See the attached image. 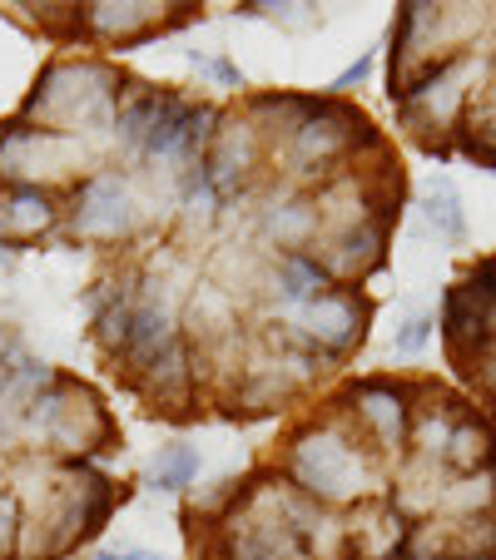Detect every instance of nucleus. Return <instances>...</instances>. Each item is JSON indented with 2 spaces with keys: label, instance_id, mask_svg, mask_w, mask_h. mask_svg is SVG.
Here are the masks:
<instances>
[{
  "label": "nucleus",
  "instance_id": "1",
  "mask_svg": "<svg viewBox=\"0 0 496 560\" xmlns=\"http://www.w3.org/2000/svg\"><path fill=\"white\" fill-rule=\"evenodd\" d=\"M388 100L417 154L496 174V5L402 0L388 31Z\"/></svg>",
  "mask_w": 496,
  "mask_h": 560
},
{
  "label": "nucleus",
  "instance_id": "2",
  "mask_svg": "<svg viewBox=\"0 0 496 560\" xmlns=\"http://www.w3.org/2000/svg\"><path fill=\"white\" fill-rule=\"evenodd\" d=\"M407 446H402V452H378V446L338 412V402L327 397L323 407L303 412L288 427L284 442H278V456L268 466L284 476L298 497H308L313 506L343 516V511L362 506V501H372V497H388Z\"/></svg>",
  "mask_w": 496,
  "mask_h": 560
},
{
  "label": "nucleus",
  "instance_id": "3",
  "mask_svg": "<svg viewBox=\"0 0 496 560\" xmlns=\"http://www.w3.org/2000/svg\"><path fill=\"white\" fill-rule=\"evenodd\" d=\"M437 342L452 387L496 432V254L462 258L437 307Z\"/></svg>",
  "mask_w": 496,
  "mask_h": 560
},
{
  "label": "nucleus",
  "instance_id": "4",
  "mask_svg": "<svg viewBox=\"0 0 496 560\" xmlns=\"http://www.w3.org/2000/svg\"><path fill=\"white\" fill-rule=\"evenodd\" d=\"M125 70L100 55H60L35 74L31 95L21 100L15 115L25 125H41L50 135L80 139L90 154L105 164V154H115L109 129H115V109L125 100Z\"/></svg>",
  "mask_w": 496,
  "mask_h": 560
},
{
  "label": "nucleus",
  "instance_id": "5",
  "mask_svg": "<svg viewBox=\"0 0 496 560\" xmlns=\"http://www.w3.org/2000/svg\"><path fill=\"white\" fill-rule=\"evenodd\" d=\"M382 139H392V135L378 129V119L353 95H327V90H318V105L308 109V119L274 154L278 179L293 184V189H318V184H327L333 174L348 170V164H358L362 154H372Z\"/></svg>",
  "mask_w": 496,
  "mask_h": 560
},
{
  "label": "nucleus",
  "instance_id": "6",
  "mask_svg": "<svg viewBox=\"0 0 496 560\" xmlns=\"http://www.w3.org/2000/svg\"><path fill=\"white\" fill-rule=\"evenodd\" d=\"M154 209H159V219L170 213L164 203H154V194L145 189L139 174L105 164V170L85 174V179L65 194L60 233L90 248H125L154 229Z\"/></svg>",
  "mask_w": 496,
  "mask_h": 560
},
{
  "label": "nucleus",
  "instance_id": "7",
  "mask_svg": "<svg viewBox=\"0 0 496 560\" xmlns=\"http://www.w3.org/2000/svg\"><path fill=\"white\" fill-rule=\"evenodd\" d=\"M21 432L41 442L55 462H95L119 446V427L109 407L100 402V392L70 372H55L35 392L31 407L21 412Z\"/></svg>",
  "mask_w": 496,
  "mask_h": 560
},
{
  "label": "nucleus",
  "instance_id": "8",
  "mask_svg": "<svg viewBox=\"0 0 496 560\" xmlns=\"http://www.w3.org/2000/svg\"><path fill=\"white\" fill-rule=\"evenodd\" d=\"M372 317H378V303H372L368 288H333V293H323L318 303L298 307L288 317H264V328L278 332L284 342H303L343 372L368 342Z\"/></svg>",
  "mask_w": 496,
  "mask_h": 560
},
{
  "label": "nucleus",
  "instance_id": "9",
  "mask_svg": "<svg viewBox=\"0 0 496 560\" xmlns=\"http://www.w3.org/2000/svg\"><path fill=\"white\" fill-rule=\"evenodd\" d=\"M105 170L80 139L50 135L41 125H25L21 115L0 119V184H35V189H55L80 184L85 174Z\"/></svg>",
  "mask_w": 496,
  "mask_h": 560
},
{
  "label": "nucleus",
  "instance_id": "10",
  "mask_svg": "<svg viewBox=\"0 0 496 560\" xmlns=\"http://www.w3.org/2000/svg\"><path fill=\"white\" fill-rule=\"evenodd\" d=\"M199 15L194 0H90L80 5V45L129 50L164 31H180Z\"/></svg>",
  "mask_w": 496,
  "mask_h": 560
},
{
  "label": "nucleus",
  "instance_id": "11",
  "mask_svg": "<svg viewBox=\"0 0 496 560\" xmlns=\"http://www.w3.org/2000/svg\"><path fill=\"white\" fill-rule=\"evenodd\" d=\"M264 164H268V144L258 139V129L243 119V109H223L219 129L209 139V154H204L199 174L219 189L223 209L239 199H249L254 189H264Z\"/></svg>",
  "mask_w": 496,
  "mask_h": 560
},
{
  "label": "nucleus",
  "instance_id": "12",
  "mask_svg": "<svg viewBox=\"0 0 496 560\" xmlns=\"http://www.w3.org/2000/svg\"><path fill=\"white\" fill-rule=\"evenodd\" d=\"M254 244L268 258L284 254H313L323 244V213H318L313 189H293V184H264L254 194Z\"/></svg>",
  "mask_w": 496,
  "mask_h": 560
},
{
  "label": "nucleus",
  "instance_id": "13",
  "mask_svg": "<svg viewBox=\"0 0 496 560\" xmlns=\"http://www.w3.org/2000/svg\"><path fill=\"white\" fill-rule=\"evenodd\" d=\"M65 223V194L35 184H0V248H31Z\"/></svg>",
  "mask_w": 496,
  "mask_h": 560
},
{
  "label": "nucleus",
  "instance_id": "14",
  "mask_svg": "<svg viewBox=\"0 0 496 560\" xmlns=\"http://www.w3.org/2000/svg\"><path fill=\"white\" fill-rule=\"evenodd\" d=\"M333 278L327 268L318 264L313 254H284V258H268V278H264V317H288L298 307L318 303L323 293H333Z\"/></svg>",
  "mask_w": 496,
  "mask_h": 560
},
{
  "label": "nucleus",
  "instance_id": "15",
  "mask_svg": "<svg viewBox=\"0 0 496 560\" xmlns=\"http://www.w3.org/2000/svg\"><path fill=\"white\" fill-rule=\"evenodd\" d=\"M318 105V90H254V95H243V119L258 129V139L268 144V159L288 144L298 125L308 119V109Z\"/></svg>",
  "mask_w": 496,
  "mask_h": 560
},
{
  "label": "nucleus",
  "instance_id": "16",
  "mask_svg": "<svg viewBox=\"0 0 496 560\" xmlns=\"http://www.w3.org/2000/svg\"><path fill=\"white\" fill-rule=\"evenodd\" d=\"M159 100H164V85H139V80L125 85V100H119V109H115V129H109L119 170H139L149 125H154V115H159Z\"/></svg>",
  "mask_w": 496,
  "mask_h": 560
},
{
  "label": "nucleus",
  "instance_id": "17",
  "mask_svg": "<svg viewBox=\"0 0 496 560\" xmlns=\"http://www.w3.org/2000/svg\"><path fill=\"white\" fill-rule=\"evenodd\" d=\"M194 481H199V452L184 442L159 446V456L145 466L149 491H194Z\"/></svg>",
  "mask_w": 496,
  "mask_h": 560
},
{
  "label": "nucleus",
  "instance_id": "18",
  "mask_svg": "<svg viewBox=\"0 0 496 560\" xmlns=\"http://www.w3.org/2000/svg\"><path fill=\"white\" fill-rule=\"evenodd\" d=\"M15 546H21V497L0 476V560H15Z\"/></svg>",
  "mask_w": 496,
  "mask_h": 560
},
{
  "label": "nucleus",
  "instance_id": "19",
  "mask_svg": "<svg viewBox=\"0 0 496 560\" xmlns=\"http://www.w3.org/2000/svg\"><path fill=\"white\" fill-rule=\"evenodd\" d=\"M432 223H437V233H447V238H462V213H457V189L452 184H437V194H432Z\"/></svg>",
  "mask_w": 496,
  "mask_h": 560
},
{
  "label": "nucleus",
  "instance_id": "20",
  "mask_svg": "<svg viewBox=\"0 0 496 560\" xmlns=\"http://www.w3.org/2000/svg\"><path fill=\"white\" fill-rule=\"evenodd\" d=\"M189 60L199 65L204 74H209L214 85H223V90H243V74H239V65H233L229 55H214V60H209V55H199V50H194Z\"/></svg>",
  "mask_w": 496,
  "mask_h": 560
},
{
  "label": "nucleus",
  "instance_id": "21",
  "mask_svg": "<svg viewBox=\"0 0 496 560\" xmlns=\"http://www.w3.org/2000/svg\"><path fill=\"white\" fill-rule=\"evenodd\" d=\"M423 342H427V323H412V328L397 338V352H417Z\"/></svg>",
  "mask_w": 496,
  "mask_h": 560
},
{
  "label": "nucleus",
  "instance_id": "22",
  "mask_svg": "<svg viewBox=\"0 0 496 560\" xmlns=\"http://www.w3.org/2000/svg\"><path fill=\"white\" fill-rule=\"evenodd\" d=\"M15 348H21V338H15V332H11V328H5V323H0V362L11 358V352H15Z\"/></svg>",
  "mask_w": 496,
  "mask_h": 560
},
{
  "label": "nucleus",
  "instance_id": "23",
  "mask_svg": "<svg viewBox=\"0 0 496 560\" xmlns=\"http://www.w3.org/2000/svg\"><path fill=\"white\" fill-rule=\"evenodd\" d=\"M90 560H139V550H95Z\"/></svg>",
  "mask_w": 496,
  "mask_h": 560
},
{
  "label": "nucleus",
  "instance_id": "24",
  "mask_svg": "<svg viewBox=\"0 0 496 560\" xmlns=\"http://www.w3.org/2000/svg\"><path fill=\"white\" fill-rule=\"evenodd\" d=\"M139 560H164V556H154V550H139Z\"/></svg>",
  "mask_w": 496,
  "mask_h": 560
}]
</instances>
